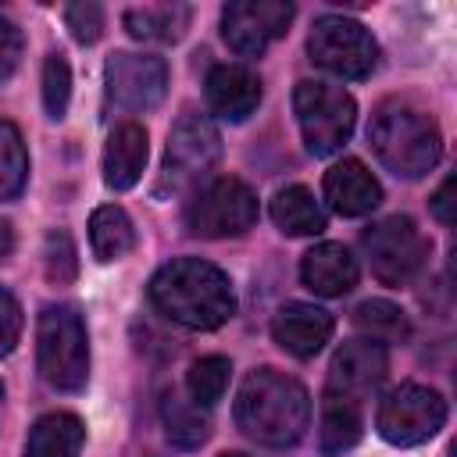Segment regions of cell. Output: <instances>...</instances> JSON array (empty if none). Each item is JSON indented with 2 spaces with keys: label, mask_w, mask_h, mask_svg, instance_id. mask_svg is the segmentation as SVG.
<instances>
[{
  "label": "cell",
  "mask_w": 457,
  "mask_h": 457,
  "mask_svg": "<svg viewBox=\"0 0 457 457\" xmlns=\"http://www.w3.org/2000/svg\"><path fill=\"white\" fill-rule=\"evenodd\" d=\"M150 303L157 307V314L193 332L221 328L236 314L228 275L200 257H175L161 264L150 278Z\"/></svg>",
  "instance_id": "cell-1"
},
{
  "label": "cell",
  "mask_w": 457,
  "mask_h": 457,
  "mask_svg": "<svg viewBox=\"0 0 457 457\" xmlns=\"http://www.w3.org/2000/svg\"><path fill=\"white\" fill-rule=\"evenodd\" d=\"M236 425L261 446H296L311 425V396L293 375L257 368L236 393Z\"/></svg>",
  "instance_id": "cell-2"
},
{
  "label": "cell",
  "mask_w": 457,
  "mask_h": 457,
  "mask_svg": "<svg viewBox=\"0 0 457 457\" xmlns=\"http://www.w3.org/2000/svg\"><path fill=\"white\" fill-rule=\"evenodd\" d=\"M368 143L375 157L400 179H421L439 164L443 136L436 118L400 96H389L375 107L368 125Z\"/></svg>",
  "instance_id": "cell-3"
},
{
  "label": "cell",
  "mask_w": 457,
  "mask_h": 457,
  "mask_svg": "<svg viewBox=\"0 0 457 457\" xmlns=\"http://www.w3.org/2000/svg\"><path fill=\"white\" fill-rule=\"evenodd\" d=\"M36 361L39 375L61 389V393H79L89 378V343H86V325L82 314L68 303H50L39 314L36 328Z\"/></svg>",
  "instance_id": "cell-4"
},
{
  "label": "cell",
  "mask_w": 457,
  "mask_h": 457,
  "mask_svg": "<svg viewBox=\"0 0 457 457\" xmlns=\"http://www.w3.org/2000/svg\"><path fill=\"white\" fill-rule=\"evenodd\" d=\"M293 111L300 121V136L314 157H328L343 150V143L353 132L357 121V104L346 89L303 79L293 89Z\"/></svg>",
  "instance_id": "cell-5"
},
{
  "label": "cell",
  "mask_w": 457,
  "mask_h": 457,
  "mask_svg": "<svg viewBox=\"0 0 457 457\" xmlns=\"http://www.w3.org/2000/svg\"><path fill=\"white\" fill-rule=\"evenodd\" d=\"M307 54L318 68L339 75V79H368L378 64V43L375 36L343 14H321L311 25Z\"/></svg>",
  "instance_id": "cell-6"
},
{
  "label": "cell",
  "mask_w": 457,
  "mask_h": 457,
  "mask_svg": "<svg viewBox=\"0 0 457 457\" xmlns=\"http://www.w3.org/2000/svg\"><path fill=\"white\" fill-rule=\"evenodd\" d=\"M257 193L243 179H214L207 182L186 207V228L204 239L243 236L257 225Z\"/></svg>",
  "instance_id": "cell-7"
},
{
  "label": "cell",
  "mask_w": 457,
  "mask_h": 457,
  "mask_svg": "<svg viewBox=\"0 0 457 457\" xmlns=\"http://www.w3.org/2000/svg\"><path fill=\"white\" fill-rule=\"evenodd\" d=\"M361 246L371 264V275L382 286L414 282V275L425 268V257H428V243L407 214H389L371 228H364Z\"/></svg>",
  "instance_id": "cell-8"
},
{
  "label": "cell",
  "mask_w": 457,
  "mask_h": 457,
  "mask_svg": "<svg viewBox=\"0 0 457 457\" xmlns=\"http://www.w3.org/2000/svg\"><path fill=\"white\" fill-rule=\"evenodd\" d=\"M443 421H446V400L418 382H403L389 389L375 414L378 436L393 446H418L432 439L443 428Z\"/></svg>",
  "instance_id": "cell-9"
},
{
  "label": "cell",
  "mask_w": 457,
  "mask_h": 457,
  "mask_svg": "<svg viewBox=\"0 0 457 457\" xmlns=\"http://www.w3.org/2000/svg\"><path fill=\"white\" fill-rule=\"evenodd\" d=\"M293 21L286 0H232L221 11V36L239 57H261L271 39H282Z\"/></svg>",
  "instance_id": "cell-10"
},
{
  "label": "cell",
  "mask_w": 457,
  "mask_h": 457,
  "mask_svg": "<svg viewBox=\"0 0 457 457\" xmlns=\"http://www.w3.org/2000/svg\"><path fill=\"white\" fill-rule=\"evenodd\" d=\"M107 96L125 111H150L168 93V64L150 54L118 50L104 64Z\"/></svg>",
  "instance_id": "cell-11"
},
{
  "label": "cell",
  "mask_w": 457,
  "mask_h": 457,
  "mask_svg": "<svg viewBox=\"0 0 457 457\" xmlns=\"http://www.w3.org/2000/svg\"><path fill=\"white\" fill-rule=\"evenodd\" d=\"M221 157V136L214 129L211 118L204 114H182L171 132H168V150H164V164L168 175L179 182L200 179L207 175Z\"/></svg>",
  "instance_id": "cell-12"
},
{
  "label": "cell",
  "mask_w": 457,
  "mask_h": 457,
  "mask_svg": "<svg viewBox=\"0 0 457 457\" xmlns=\"http://www.w3.org/2000/svg\"><path fill=\"white\" fill-rule=\"evenodd\" d=\"M389 371V353L375 339H350L332 353L328 364V389L343 396H364L371 393Z\"/></svg>",
  "instance_id": "cell-13"
},
{
  "label": "cell",
  "mask_w": 457,
  "mask_h": 457,
  "mask_svg": "<svg viewBox=\"0 0 457 457\" xmlns=\"http://www.w3.org/2000/svg\"><path fill=\"white\" fill-rule=\"evenodd\" d=\"M207 107L225 121H246L261 104V79L246 64H218L211 68L207 82Z\"/></svg>",
  "instance_id": "cell-14"
},
{
  "label": "cell",
  "mask_w": 457,
  "mask_h": 457,
  "mask_svg": "<svg viewBox=\"0 0 457 457\" xmlns=\"http://www.w3.org/2000/svg\"><path fill=\"white\" fill-rule=\"evenodd\" d=\"M332 328H336L332 314L314 303H286L271 318L275 343L293 357H314L332 339Z\"/></svg>",
  "instance_id": "cell-15"
},
{
  "label": "cell",
  "mask_w": 457,
  "mask_h": 457,
  "mask_svg": "<svg viewBox=\"0 0 457 457\" xmlns=\"http://www.w3.org/2000/svg\"><path fill=\"white\" fill-rule=\"evenodd\" d=\"M325 196L343 218H361L382 204V186L361 161L346 157L325 171Z\"/></svg>",
  "instance_id": "cell-16"
},
{
  "label": "cell",
  "mask_w": 457,
  "mask_h": 457,
  "mask_svg": "<svg viewBox=\"0 0 457 457\" xmlns=\"http://www.w3.org/2000/svg\"><path fill=\"white\" fill-rule=\"evenodd\" d=\"M146 154H150V143H146V129L139 121L114 125L111 136H107V146H104V182H107V189H118V193L132 189L143 179Z\"/></svg>",
  "instance_id": "cell-17"
},
{
  "label": "cell",
  "mask_w": 457,
  "mask_h": 457,
  "mask_svg": "<svg viewBox=\"0 0 457 457\" xmlns=\"http://www.w3.org/2000/svg\"><path fill=\"white\" fill-rule=\"evenodd\" d=\"M300 278L318 296H343L357 286V261L343 243H318L303 253Z\"/></svg>",
  "instance_id": "cell-18"
},
{
  "label": "cell",
  "mask_w": 457,
  "mask_h": 457,
  "mask_svg": "<svg viewBox=\"0 0 457 457\" xmlns=\"http://www.w3.org/2000/svg\"><path fill=\"white\" fill-rule=\"evenodd\" d=\"M361 407L353 396H343V393H325L321 400V425H318V446L325 457H343L346 450L357 446L361 439Z\"/></svg>",
  "instance_id": "cell-19"
},
{
  "label": "cell",
  "mask_w": 457,
  "mask_h": 457,
  "mask_svg": "<svg viewBox=\"0 0 457 457\" xmlns=\"http://www.w3.org/2000/svg\"><path fill=\"white\" fill-rule=\"evenodd\" d=\"M82 443H86L82 421L68 411H54V414H43L29 428L21 457H79Z\"/></svg>",
  "instance_id": "cell-20"
},
{
  "label": "cell",
  "mask_w": 457,
  "mask_h": 457,
  "mask_svg": "<svg viewBox=\"0 0 457 457\" xmlns=\"http://www.w3.org/2000/svg\"><path fill=\"white\" fill-rule=\"evenodd\" d=\"M271 221L286 236H318L325 228V211L307 186H282L271 196Z\"/></svg>",
  "instance_id": "cell-21"
},
{
  "label": "cell",
  "mask_w": 457,
  "mask_h": 457,
  "mask_svg": "<svg viewBox=\"0 0 457 457\" xmlns=\"http://www.w3.org/2000/svg\"><path fill=\"white\" fill-rule=\"evenodd\" d=\"M161 421H164L168 439L179 450H196L211 436V421L204 418V411L193 400H186L179 389H164L161 393Z\"/></svg>",
  "instance_id": "cell-22"
},
{
  "label": "cell",
  "mask_w": 457,
  "mask_h": 457,
  "mask_svg": "<svg viewBox=\"0 0 457 457\" xmlns=\"http://www.w3.org/2000/svg\"><path fill=\"white\" fill-rule=\"evenodd\" d=\"M193 11L186 4H154V7H132L125 11V29L136 39H157V43H175L182 39Z\"/></svg>",
  "instance_id": "cell-23"
},
{
  "label": "cell",
  "mask_w": 457,
  "mask_h": 457,
  "mask_svg": "<svg viewBox=\"0 0 457 457\" xmlns=\"http://www.w3.org/2000/svg\"><path fill=\"white\" fill-rule=\"evenodd\" d=\"M89 243L100 261H121L136 246V225L121 207L104 204L89 218Z\"/></svg>",
  "instance_id": "cell-24"
},
{
  "label": "cell",
  "mask_w": 457,
  "mask_h": 457,
  "mask_svg": "<svg viewBox=\"0 0 457 457\" xmlns=\"http://www.w3.org/2000/svg\"><path fill=\"white\" fill-rule=\"evenodd\" d=\"M353 325L364 332V339H375V343H403L411 325H407V314L389 303V300H364L357 303L353 311Z\"/></svg>",
  "instance_id": "cell-25"
},
{
  "label": "cell",
  "mask_w": 457,
  "mask_h": 457,
  "mask_svg": "<svg viewBox=\"0 0 457 457\" xmlns=\"http://www.w3.org/2000/svg\"><path fill=\"white\" fill-rule=\"evenodd\" d=\"M29 182V150L14 121H0V200L21 196Z\"/></svg>",
  "instance_id": "cell-26"
},
{
  "label": "cell",
  "mask_w": 457,
  "mask_h": 457,
  "mask_svg": "<svg viewBox=\"0 0 457 457\" xmlns=\"http://www.w3.org/2000/svg\"><path fill=\"white\" fill-rule=\"evenodd\" d=\"M228 375H232L228 357L211 353V357L193 361V368H189V375H186V393H189V400H193L196 407H214V403L225 396V389H228Z\"/></svg>",
  "instance_id": "cell-27"
},
{
  "label": "cell",
  "mask_w": 457,
  "mask_h": 457,
  "mask_svg": "<svg viewBox=\"0 0 457 457\" xmlns=\"http://www.w3.org/2000/svg\"><path fill=\"white\" fill-rule=\"evenodd\" d=\"M43 271L54 286H68L79 275V250L64 228H54L43 243Z\"/></svg>",
  "instance_id": "cell-28"
},
{
  "label": "cell",
  "mask_w": 457,
  "mask_h": 457,
  "mask_svg": "<svg viewBox=\"0 0 457 457\" xmlns=\"http://www.w3.org/2000/svg\"><path fill=\"white\" fill-rule=\"evenodd\" d=\"M68 100H71V68L61 54H50L43 64V107L46 118L61 121L68 114Z\"/></svg>",
  "instance_id": "cell-29"
},
{
  "label": "cell",
  "mask_w": 457,
  "mask_h": 457,
  "mask_svg": "<svg viewBox=\"0 0 457 457\" xmlns=\"http://www.w3.org/2000/svg\"><path fill=\"white\" fill-rule=\"evenodd\" d=\"M64 25L71 29L75 43L93 46V43L104 36V7H100V4H93V0L68 4V7H64Z\"/></svg>",
  "instance_id": "cell-30"
},
{
  "label": "cell",
  "mask_w": 457,
  "mask_h": 457,
  "mask_svg": "<svg viewBox=\"0 0 457 457\" xmlns=\"http://www.w3.org/2000/svg\"><path fill=\"white\" fill-rule=\"evenodd\" d=\"M18 336H21V307H18V300L0 286V357H7V353L14 350Z\"/></svg>",
  "instance_id": "cell-31"
},
{
  "label": "cell",
  "mask_w": 457,
  "mask_h": 457,
  "mask_svg": "<svg viewBox=\"0 0 457 457\" xmlns=\"http://www.w3.org/2000/svg\"><path fill=\"white\" fill-rule=\"evenodd\" d=\"M453 189H457V182H453V175L450 179H443V186L432 193V214L443 221V225H453L457 221V200H453Z\"/></svg>",
  "instance_id": "cell-32"
},
{
  "label": "cell",
  "mask_w": 457,
  "mask_h": 457,
  "mask_svg": "<svg viewBox=\"0 0 457 457\" xmlns=\"http://www.w3.org/2000/svg\"><path fill=\"white\" fill-rule=\"evenodd\" d=\"M11 250H14V228H11V221L0 218V261L11 257Z\"/></svg>",
  "instance_id": "cell-33"
},
{
  "label": "cell",
  "mask_w": 457,
  "mask_h": 457,
  "mask_svg": "<svg viewBox=\"0 0 457 457\" xmlns=\"http://www.w3.org/2000/svg\"><path fill=\"white\" fill-rule=\"evenodd\" d=\"M221 457H246V453H221Z\"/></svg>",
  "instance_id": "cell-34"
}]
</instances>
